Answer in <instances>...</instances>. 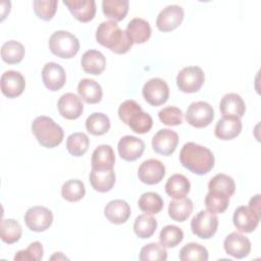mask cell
<instances>
[{"label": "cell", "instance_id": "obj_47", "mask_svg": "<svg viewBox=\"0 0 261 261\" xmlns=\"http://www.w3.org/2000/svg\"><path fill=\"white\" fill-rule=\"evenodd\" d=\"M142 107L135 101V100H125L122 102L118 107V116L120 120L123 123H127L128 117L138 109H141Z\"/></svg>", "mask_w": 261, "mask_h": 261}, {"label": "cell", "instance_id": "obj_35", "mask_svg": "<svg viewBox=\"0 0 261 261\" xmlns=\"http://www.w3.org/2000/svg\"><path fill=\"white\" fill-rule=\"evenodd\" d=\"M157 228V220L151 214H141L134 222V231L141 239L152 237Z\"/></svg>", "mask_w": 261, "mask_h": 261}, {"label": "cell", "instance_id": "obj_36", "mask_svg": "<svg viewBox=\"0 0 261 261\" xmlns=\"http://www.w3.org/2000/svg\"><path fill=\"white\" fill-rule=\"evenodd\" d=\"M90 140L85 133H73L66 139V149L74 157L83 156L89 149Z\"/></svg>", "mask_w": 261, "mask_h": 261}, {"label": "cell", "instance_id": "obj_9", "mask_svg": "<svg viewBox=\"0 0 261 261\" xmlns=\"http://www.w3.org/2000/svg\"><path fill=\"white\" fill-rule=\"evenodd\" d=\"M23 218L29 229L36 232L45 231L53 222L52 211L44 206H33L29 208Z\"/></svg>", "mask_w": 261, "mask_h": 261}, {"label": "cell", "instance_id": "obj_7", "mask_svg": "<svg viewBox=\"0 0 261 261\" xmlns=\"http://www.w3.org/2000/svg\"><path fill=\"white\" fill-rule=\"evenodd\" d=\"M205 75L199 66L184 67L176 76V85L184 93H196L203 86Z\"/></svg>", "mask_w": 261, "mask_h": 261}, {"label": "cell", "instance_id": "obj_16", "mask_svg": "<svg viewBox=\"0 0 261 261\" xmlns=\"http://www.w3.org/2000/svg\"><path fill=\"white\" fill-rule=\"evenodd\" d=\"M42 80L45 87L54 92L60 90L64 86L66 82V74L60 64L47 62L42 69Z\"/></svg>", "mask_w": 261, "mask_h": 261}, {"label": "cell", "instance_id": "obj_46", "mask_svg": "<svg viewBox=\"0 0 261 261\" xmlns=\"http://www.w3.org/2000/svg\"><path fill=\"white\" fill-rule=\"evenodd\" d=\"M43 253H44L43 246L40 242L37 241L30 244V246L27 249L18 251L14 256V260L15 261H18V260L39 261L43 258Z\"/></svg>", "mask_w": 261, "mask_h": 261}, {"label": "cell", "instance_id": "obj_42", "mask_svg": "<svg viewBox=\"0 0 261 261\" xmlns=\"http://www.w3.org/2000/svg\"><path fill=\"white\" fill-rule=\"evenodd\" d=\"M184 240V231L176 225L168 224L159 233V242L165 248H174Z\"/></svg>", "mask_w": 261, "mask_h": 261}, {"label": "cell", "instance_id": "obj_28", "mask_svg": "<svg viewBox=\"0 0 261 261\" xmlns=\"http://www.w3.org/2000/svg\"><path fill=\"white\" fill-rule=\"evenodd\" d=\"M77 93L80 97L88 104L99 103L102 99V88L94 80L83 79L77 85Z\"/></svg>", "mask_w": 261, "mask_h": 261}, {"label": "cell", "instance_id": "obj_31", "mask_svg": "<svg viewBox=\"0 0 261 261\" xmlns=\"http://www.w3.org/2000/svg\"><path fill=\"white\" fill-rule=\"evenodd\" d=\"M24 47L21 43L11 40L5 42L1 47V57L8 64H17L24 57Z\"/></svg>", "mask_w": 261, "mask_h": 261}, {"label": "cell", "instance_id": "obj_27", "mask_svg": "<svg viewBox=\"0 0 261 261\" xmlns=\"http://www.w3.org/2000/svg\"><path fill=\"white\" fill-rule=\"evenodd\" d=\"M191 190L190 180L180 173L172 174L165 184V192L172 199L185 198Z\"/></svg>", "mask_w": 261, "mask_h": 261}, {"label": "cell", "instance_id": "obj_3", "mask_svg": "<svg viewBox=\"0 0 261 261\" xmlns=\"http://www.w3.org/2000/svg\"><path fill=\"white\" fill-rule=\"evenodd\" d=\"M32 132L39 144L45 148H55L63 140L62 127L51 117L37 116L32 122Z\"/></svg>", "mask_w": 261, "mask_h": 261}, {"label": "cell", "instance_id": "obj_44", "mask_svg": "<svg viewBox=\"0 0 261 261\" xmlns=\"http://www.w3.org/2000/svg\"><path fill=\"white\" fill-rule=\"evenodd\" d=\"M34 10L36 15L45 20L49 21L53 18L56 13L58 1L56 0H35L34 1Z\"/></svg>", "mask_w": 261, "mask_h": 261}, {"label": "cell", "instance_id": "obj_48", "mask_svg": "<svg viewBox=\"0 0 261 261\" xmlns=\"http://www.w3.org/2000/svg\"><path fill=\"white\" fill-rule=\"evenodd\" d=\"M249 207L256 211L258 214H260V195H255L249 202ZM261 215V214H260Z\"/></svg>", "mask_w": 261, "mask_h": 261}, {"label": "cell", "instance_id": "obj_37", "mask_svg": "<svg viewBox=\"0 0 261 261\" xmlns=\"http://www.w3.org/2000/svg\"><path fill=\"white\" fill-rule=\"evenodd\" d=\"M139 208L147 214H157L163 208V200L159 194L154 192H147L142 194L138 202Z\"/></svg>", "mask_w": 261, "mask_h": 261}, {"label": "cell", "instance_id": "obj_1", "mask_svg": "<svg viewBox=\"0 0 261 261\" xmlns=\"http://www.w3.org/2000/svg\"><path fill=\"white\" fill-rule=\"evenodd\" d=\"M181 165L191 172L204 175L214 167L215 158L211 150L194 142L186 143L179 153Z\"/></svg>", "mask_w": 261, "mask_h": 261}, {"label": "cell", "instance_id": "obj_22", "mask_svg": "<svg viewBox=\"0 0 261 261\" xmlns=\"http://www.w3.org/2000/svg\"><path fill=\"white\" fill-rule=\"evenodd\" d=\"M242 127L243 124L240 118L223 116L217 121L214 128V134L220 140H232L241 134Z\"/></svg>", "mask_w": 261, "mask_h": 261}, {"label": "cell", "instance_id": "obj_40", "mask_svg": "<svg viewBox=\"0 0 261 261\" xmlns=\"http://www.w3.org/2000/svg\"><path fill=\"white\" fill-rule=\"evenodd\" d=\"M86 188L80 179H69L62 185L61 196L68 202H77L84 198Z\"/></svg>", "mask_w": 261, "mask_h": 261}, {"label": "cell", "instance_id": "obj_12", "mask_svg": "<svg viewBox=\"0 0 261 261\" xmlns=\"http://www.w3.org/2000/svg\"><path fill=\"white\" fill-rule=\"evenodd\" d=\"M165 175L164 164L157 159L145 160L138 169L139 179L146 185H157Z\"/></svg>", "mask_w": 261, "mask_h": 261}, {"label": "cell", "instance_id": "obj_34", "mask_svg": "<svg viewBox=\"0 0 261 261\" xmlns=\"http://www.w3.org/2000/svg\"><path fill=\"white\" fill-rule=\"evenodd\" d=\"M86 128L93 136H102L110 128L109 117L102 112H94L87 118Z\"/></svg>", "mask_w": 261, "mask_h": 261}, {"label": "cell", "instance_id": "obj_4", "mask_svg": "<svg viewBox=\"0 0 261 261\" xmlns=\"http://www.w3.org/2000/svg\"><path fill=\"white\" fill-rule=\"evenodd\" d=\"M51 52L60 58L69 59L76 55L80 50L79 39L67 31H57L49 39Z\"/></svg>", "mask_w": 261, "mask_h": 261}, {"label": "cell", "instance_id": "obj_32", "mask_svg": "<svg viewBox=\"0 0 261 261\" xmlns=\"http://www.w3.org/2000/svg\"><path fill=\"white\" fill-rule=\"evenodd\" d=\"M22 234V229L18 221L12 218L2 219L0 225V238L1 240L10 245L19 241Z\"/></svg>", "mask_w": 261, "mask_h": 261}, {"label": "cell", "instance_id": "obj_39", "mask_svg": "<svg viewBox=\"0 0 261 261\" xmlns=\"http://www.w3.org/2000/svg\"><path fill=\"white\" fill-rule=\"evenodd\" d=\"M229 205V196L219 192L209 191L205 197L206 209L211 213H223Z\"/></svg>", "mask_w": 261, "mask_h": 261}, {"label": "cell", "instance_id": "obj_45", "mask_svg": "<svg viewBox=\"0 0 261 261\" xmlns=\"http://www.w3.org/2000/svg\"><path fill=\"white\" fill-rule=\"evenodd\" d=\"M160 121L169 126L179 125L182 122V111L174 106H168L158 112Z\"/></svg>", "mask_w": 261, "mask_h": 261}, {"label": "cell", "instance_id": "obj_2", "mask_svg": "<svg viewBox=\"0 0 261 261\" xmlns=\"http://www.w3.org/2000/svg\"><path fill=\"white\" fill-rule=\"evenodd\" d=\"M96 41L116 54L126 53L134 44L125 31H122L113 20L103 21L99 24L96 31Z\"/></svg>", "mask_w": 261, "mask_h": 261}, {"label": "cell", "instance_id": "obj_26", "mask_svg": "<svg viewBox=\"0 0 261 261\" xmlns=\"http://www.w3.org/2000/svg\"><path fill=\"white\" fill-rule=\"evenodd\" d=\"M115 155L110 145L98 146L92 154V168L94 169H113Z\"/></svg>", "mask_w": 261, "mask_h": 261}, {"label": "cell", "instance_id": "obj_33", "mask_svg": "<svg viewBox=\"0 0 261 261\" xmlns=\"http://www.w3.org/2000/svg\"><path fill=\"white\" fill-rule=\"evenodd\" d=\"M126 124L136 134H146L152 128L153 119L150 114L144 112L141 108L128 117Z\"/></svg>", "mask_w": 261, "mask_h": 261}, {"label": "cell", "instance_id": "obj_43", "mask_svg": "<svg viewBox=\"0 0 261 261\" xmlns=\"http://www.w3.org/2000/svg\"><path fill=\"white\" fill-rule=\"evenodd\" d=\"M139 259L141 261H165L167 259L166 248L158 243H150L141 249Z\"/></svg>", "mask_w": 261, "mask_h": 261}, {"label": "cell", "instance_id": "obj_6", "mask_svg": "<svg viewBox=\"0 0 261 261\" xmlns=\"http://www.w3.org/2000/svg\"><path fill=\"white\" fill-rule=\"evenodd\" d=\"M213 119L214 109L209 103L204 101L193 102L186 112L187 122L197 128L208 126Z\"/></svg>", "mask_w": 261, "mask_h": 261}, {"label": "cell", "instance_id": "obj_23", "mask_svg": "<svg viewBox=\"0 0 261 261\" xmlns=\"http://www.w3.org/2000/svg\"><path fill=\"white\" fill-rule=\"evenodd\" d=\"M116 176L113 169H94L90 173L92 188L99 193L109 192L115 184Z\"/></svg>", "mask_w": 261, "mask_h": 261}, {"label": "cell", "instance_id": "obj_11", "mask_svg": "<svg viewBox=\"0 0 261 261\" xmlns=\"http://www.w3.org/2000/svg\"><path fill=\"white\" fill-rule=\"evenodd\" d=\"M178 144V135L170 128L158 130L152 139L153 150L162 156L171 155Z\"/></svg>", "mask_w": 261, "mask_h": 261}, {"label": "cell", "instance_id": "obj_17", "mask_svg": "<svg viewBox=\"0 0 261 261\" xmlns=\"http://www.w3.org/2000/svg\"><path fill=\"white\" fill-rule=\"evenodd\" d=\"M25 88L23 75L15 70H7L1 75V92L8 98H16Z\"/></svg>", "mask_w": 261, "mask_h": 261}, {"label": "cell", "instance_id": "obj_15", "mask_svg": "<svg viewBox=\"0 0 261 261\" xmlns=\"http://www.w3.org/2000/svg\"><path fill=\"white\" fill-rule=\"evenodd\" d=\"M223 247L227 255L233 258L242 259L247 257L251 252V242L244 234L233 231L229 233L224 242Z\"/></svg>", "mask_w": 261, "mask_h": 261}, {"label": "cell", "instance_id": "obj_14", "mask_svg": "<svg viewBox=\"0 0 261 261\" xmlns=\"http://www.w3.org/2000/svg\"><path fill=\"white\" fill-rule=\"evenodd\" d=\"M232 221L238 230L242 232H252L259 224L260 214L249 206H240L234 210Z\"/></svg>", "mask_w": 261, "mask_h": 261}, {"label": "cell", "instance_id": "obj_13", "mask_svg": "<svg viewBox=\"0 0 261 261\" xmlns=\"http://www.w3.org/2000/svg\"><path fill=\"white\" fill-rule=\"evenodd\" d=\"M117 150L121 159L133 162L143 155L145 143L135 136H124L118 141Z\"/></svg>", "mask_w": 261, "mask_h": 261}, {"label": "cell", "instance_id": "obj_18", "mask_svg": "<svg viewBox=\"0 0 261 261\" xmlns=\"http://www.w3.org/2000/svg\"><path fill=\"white\" fill-rule=\"evenodd\" d=\"M57 108L61 116L69 120L77 119L84 111V105L81 98L73 93L63 94L57 102Z\"/></svg>", "mask_w": 261, "mask_h": 261}, {"label": "cell", "instance_id": "obj_5", "mask_svg": "<svg viewBox=\"0 0 261 261\" xmlns=\"http://www.w3.org/2000/svg\"><path fill=\"white\" fill-rule=\"evenodd\" d=\"M218 227V217L208 210H201L191 220V229L200 239L212 238Z\"/></svg>", "mask_w": 261, "mask_h": 261}, {"label": "cell", "instance_id": "obj_25", "mask_svg": "<svg viewBox=\"0 0 261 261\" xmlns=\"http://www.w3.org/2000/svg\"><path fill=\"white\" fill-rule=\"evenodd\" d=\"M81 64L85 72L98 75L105 69L106 58L104 54L98 50H88L83 54Z\"/></svg>", "mask_w": 261, "mask_h": 261}, {"label": "cell", "instance_id": "obj_24", "mask_svg": "<svg viewBox=\"0 0 261 261\" xmlns=\"http://www.w3.org/2000/svg\"><path fill=\"white\" fill-rule=\"evenodd\" d=\"M125 33L134 44H143L150 39L152 30L147 20L136 17L127 23Z\"/></svg>", "mask_w": 261, "mask_h": 261}, {"label": "cell", "instance_id": "obj_41", "mask_svg": "<svg viewBox=\"0 0 261 261\" xmlns=\"http://www.w3.org/2000/svg\"><path fill=\"white\" fill-rule=\"evenodd\" d=\"M208 257L207 249L197 243L187 244L180 249L178 255L181 261H207Z\"/></svg>", "mask_w": 261, "mask_h": 261}, {"label": "cell", "instance_id": "obj_10", "mask_svg": "<svg viewBox=\"0 0 261 261\" xmlns=\"http://www.w3.org/2000/svg\"><path fill=\"white\" fill-rule=\"evenodd\" d=\"M184 9L179 5H168L163 8L157 18L156 27L161 32H170L175 30L184 20Z\"/></svg>", "mask_w": 261, "mask_h": 261}, {"label": "cell", "instance_id": "obj_38", "mask_svg": "<svg viewBox=\"0 0 261 261\" xmlns=\"http://www.w3.org/2000/svg\"><path fill=\"white\" fill-rule=\"evenodd\" d=\"M208 190L223 193L230 197L234 194L236 184L231 176L225 173H218L214 175L208 182Z\"/></svg>", "mask_w": 261, "mask_h": 261}, {"label": "cell", "instance_id": "obj_21", "mask_svg": "<svg viewBox=\"0 0 261 261\" xmlns=\"http://www.w3.org/2000/svg\"><path fill=\"white\" fill-rule=\"evenodd\" d=\"M104 215L107 220L114 224L125 223L130 216V207L124 200L116 199L106 204Z\"/></svg>", "mask_w": 261, "mask_h": 261}, {"label": "cell", "instance_id": "obj_29", "mask_svg": "<svg viewBox=\"0 0 261 261\" xmlns=\"http://www.w3.org/2000/svg\"><path fill=\"white\" fill-rule=\"evenodd\" d=\"M193 208V202L190 198L175 199L169 203L168 215L172 220L182 222L192 214Z\"/></svg>", "mask_w": 261, "mask_h": 261}, {"label": "cell", "instance_id": "obj_30", "mask_svg": "<svg viewBox=\"0 0 261 261\" xmlns=\"http://www.w3.org/2000/svg\"><path fill=\"white\" fill-rule=\"evenodd\" d=\"M129 3L127 0H103L102 11L104 15L113 21L124 19L127 14Z\"/></svg>", "mask_w": 261, "mask_h": 261}, {"label": "cell", "instance_id": "obj_19", "mask_svg": "<svg viewBox=\"0 0 261 261\" xmlns=\"http://www.w3.org/2000/svg\"><path fill=\"white\" fill-rule=\"evenodd\" d=\"M72 16L81 22L92 20L96 14V2L94 0H70L63 1Z\"/></svg>", "mask_w": 261, "mask_h": 261}, {"label": "cell", "instance_id": "obj_20", "mask_svg": "<svg viewBox=\"0 0 261 261\" xmlns=\"http://www.w3.org/2000/svg\"><path fill=\"white\" fill-rule=\"evenodd\" d=\"M219 108L223 116L241 119L245 114L246 104L239 94L228 93L221 98Z\"/></svg>", "mask_w": 261, "mask_h": 261}, {"label": "cell", "instance_id": "obj_8", "mask_svg": "<svg viewBox=\"0 0 261 261\" xmlns=\"http://www.w3.org/2000/svg\"><path fill=\"white\" fill-rule=\"evenodd\" d=\"M142 94L147 103L152 106H160L168 100L169 88L162 79L153 77L145 83Z\"/></svg>", "mask_w": 261, "mask_h": 261}]
</instances>
